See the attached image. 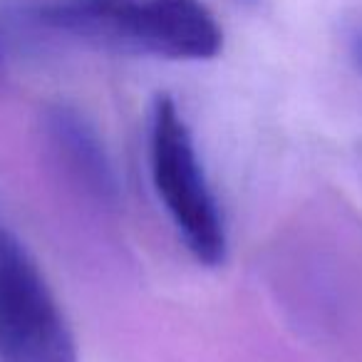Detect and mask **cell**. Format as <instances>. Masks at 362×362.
Wrapping results in <instances>:
<instances>
[{
  "instance_id": "2",
  "label": "cell",
  "mask_w": 362,
  "mask_h": 362,
  "mask_svg": "<svg viewBox=\"0 0 362 362\" xmlns=\"http://www.w3.org/2000/svg\"><path fill=\"white\" fill-rule=\"evenodd\" d=\"M151 181L187 251L216 268L226 261L228 238L221 209L199 161L194 136L171 97L159 95L149 122Z\"/></svg>"
},
{
  "instance_id": "3",
  "label": "cell",
  "mask_w": 362,
  "mask_h": 362,
  "mask_svg": "<svg viewBox=\"0 0 362 362\" xmlns=\"http://www.w3.org/2000/svg\"><path fill=\"white\" fill-rule=\"evenodd\" d=\"M0 362H77L67 320L21 238L0 228Z\"/></svg>"
},
{
  "instance_id": "6",
  "label": "cell",
  "mask_w": 362,
  "mask_h": 362,
  "mask_svg": "<svg viewBox=\"0 0 362 362\" xmlns=\"http://www.w3.org/2000/svg\"><path fill=\"white\" fill-rule=\"evenodd\" d=\"M6 67V47H3V40H0V70Z\"/></svg>"
},
{
  "instance_id": "4",
  "label": "cell",
  "mask_w": 362,
  "mask_h": 362,
  "mask_svg": "<svg viewBox=\"0 0 362 362\" xmlns=\"http://www.w3.org/2000/svg\"><path fill=\"white\" fill-rule=\"evenodd\" d=\"M47 132L75 179L97 199L112 202L117 197V179L105 146L100 144L92 127L77 112L55 107L47 115Z\"/></svg>"
},
{
  "instance_id": "1",
  "label": "cell",
  "mask_w": 362,
  "mask_h": 362,
  "mask_svg": "<svg viewBox=\"0 0 362 362\" xmlns=\"http://www.w3.org/2000/svg\"><path fill=\"white\" fill-rule=\"evenodd\" d=\"M28 18L85 45L159 60H211L223 47L221 25L202 0H45Z\"/></svg>"
},
{
  "instance_id": "5",
  "label": "cell",
  "mask_w": 362,
  "mask_h": 362,
  "mask_svg": "<svg viewBox=\"0 0 362 362\" xmlns=\"http://www.w3.org/2000/svg\"><path fill=\"white\" fill-rule=\"evenodd\" d=\"M355 57H357V62H360V67H362V35L355 37Z\"/></svg>"
}]
</instances>
